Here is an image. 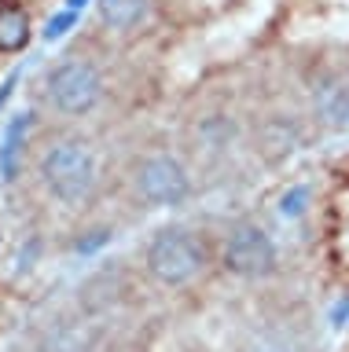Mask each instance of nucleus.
<instances>
[{"mask_svg": "<svg viewBox=\"0 0 349 352\" xmlns=\"http://www.w3.org/2000/svg\"><path fill=\"white\" fill-rule=\"evenodd\" d=\"M100 180V165L89 143L81 140H59L41 154V187L48 198H56L59 206H85L96 191Z\"/></svg>", "mask_w": 349, "mask_h": 352, "instance_id": "1", "label": "nucleus"}, {"mask_svg": "<svg viewBox=\"0 0 349 352\" xmlns=\"http://www.w3.org/2000/svg\"><path fill=\"white\" fill-rule=\"evenodd\" d=\"M151 279L162 286H188L206 268V246L188 228H158L144 250Z\"/></svg>", "mask_w": 349, "mask_h": 352, "instance_id": "2", "label": "nucleus"}, {"mask_svg": "<svg viewBox=\"0 0 349 352\" xmlns=\"http://www.w3.org/2000/svg\"><path fill=\"white\" fill-rule=\"evenodd\" d=\"M45 96L59 114H70V118L92 114L103 99V74L96 70V63L70 55V59H63L48 70Z\"/></svg>", "mask_w": 349, "mask_h": 352, "instance_id": "3", "label": "nucleus"}, {"mask_svg": "<svg viewBox=\"0 0 349 352\" xmlns=\"http://www.w3.org/2000/svg\"><path fill=\"white\" fill-rule=\"evenodd\" d=\"M133 187L144 206H155V209L180 206L191 195V173L173 154H147L133 169Z\"/></svg>", "mask_w": 349, "mask_h": 352, "instance_id": "4", "label": "nucleus"}, {"mask_svg": "<svg viewBox=\"0 0 349 352\" xmlns=\"http://www.w3.org/2000/svg\"><path fill=\"white\" fill-rule=\"evenodd\" d=\"M221 261L239 279H261V275H268L276 268V242H272L265 228L239 224V228H232V235L224 242Z\"/></svg>", "mask_w": 349, "mask_h": 352, "instance_id": "5", "label": "nucleus"}, {"mask_svg": "<svg viewBox=\"0 0 349 352\" xmlns=\"http://www.w3.org/2000/svg\"><path fill=\"white\" fill-rule=\"evenodd\" d=\"M313 110L327 129L349 125V81L342 74H324L313 81Z\"/></svg>", "mask_w": 349, "mask_h": 352, "instance_id": "6", "label": "nucleus"}, {"mask_svg": "<svg viewBox=\"0 0 349 352\" xmlns=\"http://www.w3.org/2000/svg\"><path fill=\"white\" fill-rule=\"evenodd\" d=\"M34 352H92V330L78 319H52L37 334Z\"/></svg>", "mask_w": 349, "mask_h": 352, "instance_id": "7", "label": "nucleus"}, {"mask_svg": "<svg viewBox=\"0 0 349 352\" xmlns=\"http://www.w3.org/2000/svg\"><path fill=\"white\" fill-rule=\"evenodd\" d=\"M96 4H100L103 26L118 30V33L136 30L140 22L147 19V11H151V0H96Z\"/></svg>", "mask_w": 349, "mask_h": 352, "instance_id": "8", "label": "nucleus"}, {"mask_svg": "<svg viewBox=\"0 0 349 352\" xmlns=\"http://www.w3.org/2000/svg\"><path fill=\"white\" fill-rule=\"evenodd\" d=\"M30 44V15L19 4L0 8V52H23Z\"/></svg>", "mask_w": 349, "mask_h": 352, "instance_id": "9", "label": "nucleus"}, {"mask_svg": "<svg viewBox=\"0 0 349 352\" xmlns=\"http://www.w3.org/2000/svg\"><path fill=\"white\" fill-rule=\"evenodd\" d=\"M26 129H30V118H15L4 132V147H0V173L4 180H15L19 176V154H23V140H26Z\"/></svg>", "mask_w": 349, "mask_h": 352, "instance_id": "10", "label": "nucleus"}, {"mask_svg": "<svg viewBox=\"0 0 349 352\" xmlns=\"http://www.w3.org/2000/svg\"><path fill=\"white\" fill-rule=\"evenodd\" d=\"M302 202H305V187H294L290 195L279 198V213L283 217H298L302 213Z\"/></svg>", "mask_w": 349, "mask_h": 352, "instance_id": "11", "label": "nucleus"}, {"mask_svg": "<svg viewBox=\"0 0 349 352\" xmlns=\"http://www.w3.org/2000/svg\"><path fill=\"white\" fill-rule=\"evenodd\" d=\"M70 22H74V11H63V15H56V19H52V22H48V30H45V37H48V41H52V37H59V33H63V30H67V26H70Z\"/></svg>", "mask_w": 349, "mask_h": 352, "instance_id": "12", "label": "nucleus"}, {"mask_svg": "<svg viewBox=\"0 0 349 352\" xmlns=\"http://www.w3.org/2000/svg\"><path fill=\"white\" fill-rule=\"evenodd\" d=\"M265 352H283V349H265Z\"/></svg>", "mask_w": 349, "mask_h": 352, "instance_id": "13", "label": "nucleus"}]
</instances>
